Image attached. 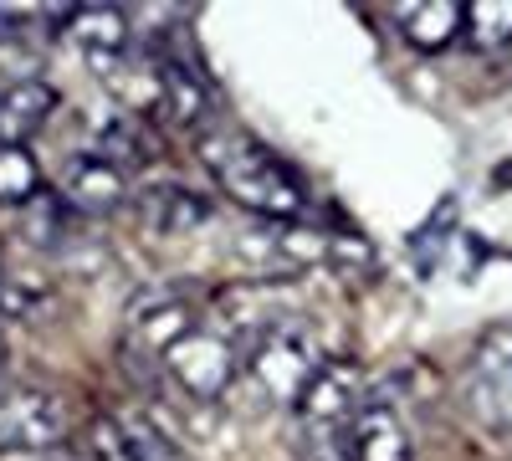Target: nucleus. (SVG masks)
<instances>
[{"mask_svg": "<svg viewBox=\"0 0 512 461\" xmlns=\"http://www.w3.org/2000/svg\"><path fill=\"white\" fill-rule=\"evenodd\" d=\"M364 369L354 359H328L308 395L297 400V461H349V426L364 405Z\"/></svg>", "mask_w": 512, "mask_h": 461, "instance_id": "nucleus-2", "label": "nucleus"}, {"mask_svg": "<svg viewBox=\"0 0 512 461\" xmlns=\"http://www.w3.org/2000/svg\"><path fill=\"white\" fill-rule=\"evenodd\" d=\"M328 364L313 323L303 318H282L272 328H262L251 344H241V374L262 390L272 405H297L308 395V385L318 380V369Z\"/></svg>", "mask_w": 512, "mask_h": 461, "instance_id": "nucleus-3", "label": "nucleus"}, {"mask_svg": "<svg viewBox=\"0 0 512 461\" xmlns=\"http://www.w3.org/2000/svg\"><path fill=\"white\" fill-rule=\"evenodd\" d=\"M420 436H415V400L400 374L364 390V405L349 426V461H415Z\"/></svg>", "mask_w": 512, "mask_h": 461, "instance_id": "nucleus-4", "label": "nucleus"}, {"mask_svg": "<svg viewBox=\"0 0 512 461\" xmlns=\"http://www.w3.org/2000/svg\"><path fill=\"white\" fill-rule=\"evenodd\" d=\"M98 441H103L108 461H190L185 446L159 421H149L144 410H123V415H113V421H103Z\"/></svg>", "mask_w": 512, "mask_h": 461, "instance_id": "nucleus-11", "label": "nucleus"}, {"mask_svg": "<svg viewBox=\"0 0 512 461\" xmlns=\"http://www.w3.org/2000/svg\"><path fill=\"white\" fill-rule=\"evenodd\" d=\"M57 190H62L67 211H77V216H108V211H118V205L128 200V175L108 170V164L93 159V154H77V159L62 164Z\"/></svg>", "mask_w": 512, "mask_h": 461, "instance_id": "nucleus-9", "label": "nucleus"}, {"mask_svg": "<svg viewBox=\"0 0 512 461\" xmlns=\"http://www.w3.org/2000/svg\"><path fill=\"white\" fill-rule=\"evenodd\" d=\"M67 436V400L36 385H0V451H47Z\"/></svg>", "mask_w": 512, "mask_h": 461, "instance_id": "nucleus-7", "label": "nucleus"}, {"mask_svg": "<svg viewBox=\"0 0 512 461\" xmlns=\"http://www.w3.org/2000/svg\"><path fill=\"white\" fill-rule=\"evenodd\" d=\"M466 41L482 52L512 41V0H477V6H466Z\"/></svg>", "mask_w": 512, "mask_h": 461, "instance_id": "nucleus-16", "label": "nucleus"}, {"mask_svg": "<svg viewBox=\"0 0 512 461\" xmlns=\"http://www.w3.org/2000/svg\"><path fill=\"white\" fill-rule=\"evenodd\" d=\"M57 108V88L47 77H16L0 82V144L26 149L31 134L47 129V118Z\"/></svg>", "mask_w": 512, "mask_h": 461, "instance_id": "nucleus-12", "label": "nucleus"}, {"mask_svg": "<svg viewBox=\"0 0 512 461\" xmlns=\"http://www.w3.org/2000/svg\"><path fill=\"white\" fill-rule=\"evenodd\" d=\"M200 159L210 164V180H216L241 211L262 216V221H297L303 216V185L287 164L236 129H210L200 139Z\"/></svg>", "mask_w": 512, "mask_h": 461, "instance_id": "nucleus-1", "label": "nucleus"}, {"mask_svg": "<svg viewBox=\"0 0 512 461\" xmlns=\"http://www.w3.org/2000/svg\"><path fill=\"white\" fill-rule=\"evenodd\" d=\"M461 395H466V410L477 415V426L487 431H512V318H497L472 359L461 369Z\"/></svg>", "mask_w": 512, "mask_h": 461, "instance_id": "nucleus-5", "label": "nucleus"}, {"mask_svg": "<svg viewBox=\"0 0 512 461\" xmlns=\"http://www.w3.org/2000/svg\"><path fill=\"white\" fill-rule=\"evenodd\" d=\"M36 185H41V170H36L31 149L0 144V200H6V205H21V200L36 195Z\"/></svg>", "mask_w": 512, "mask_h": 461, "instance_id": "nucleus-17", "label": "nucleus"}, {"mask_svg": "<svg viewBox=\"0 0 512 461\" xmlns=\"http://www.w3.org/2000/svg\"><path fill=\"white\" fill-rule=\"evenodd\" d=\"M62 36L67 47H77L98 72H113L118 62H128V21L113 6H82L62 16Z\"/></svg>", "mask_w": 512, "mask_h": 461, "instance_id": "nucleus-10", "label": "nucleus"}, {"mask_svg": "<svg viewBox=\"0 0 512 461\" xmlns=\"http://www.w3.org/2000/svg\"><path fill=\"white\" fill-rule=\"evenodd\" d=\"M195 328H200V303L190 292H175V287H159V292H149V298H139L128 308V339L139 349H149L154 359H164V349L180 344Z\"/></svg>", "mask_w": 512, "mask_h": 461, "instance_id": "nucleus-8", "label": "nucleus"}, {"mask_svg": "<svg viewBox=\"0 0 512 461\" xmlns=\"http://www.w3.org/2000/svg\"><path fill=\"white\" fill-rule=\"evenodd\" d=\"M164 374L195 400H221L241 374V344L221 328H195L180 344L164 349Z\"/></svg>", "mask_w": 512, "mask_h": 461, "instance_id": "nucleus-6", "label": "nucleus"}, {"mask_svg": "<svg viewBox=\"0 0 512 461\" xmlns=\"http://www.w3.org/2000/svg\"><path fill=\"white\" fill-rule=\"evenodd\" d=\"M395 26L415 52H446L451 41L466 36V6H456V0H410V6H395Z\"/></svg>", "mask_w": 512, "mask_h": 461, "instance_id": "nucleus-14", "label": "nucleus"}, {"mask_svg": "<svg viewBox=\"0 0 512 461\" xmlns=\"http://www.w3.org/2000/svg\"><path fill=\"white\" fill-rule=\"evenodd\" d=\"M88 154L103 159L108 170H118V175H134V170H144V164H149V144H144V134L134 129V123H123V118L98 123L93 139H88Z\"/></svg>", "mask_w": 512, "mask_h": 461, "instance_id": "nucleus-15", "label": "nucleus"}, {"mask_svg": "<svg viewBox=\"0 0 512 461\" xmlns=\"http://www.w3.org/2000/svg\"><path fill=\"white\" fill-rule=\"evenodd\" d=\"M134 211L139 221L154 231V236H190L210 221V200L175 185V180H164V185H149L139 200H134Z\"/></svg>", "mask_w": 512, "mask_h": 461, "instance_id": "nucleus-13", "label": "nucleus"}]
</instances>
